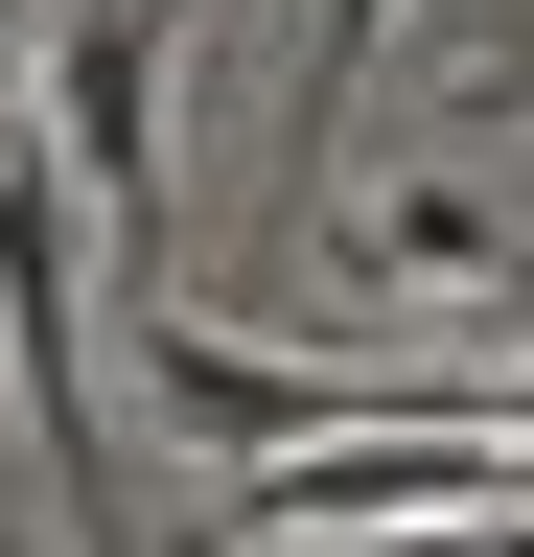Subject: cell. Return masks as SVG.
<instances>
[{"label":"cell","mask_w":534,"mask_h":557,"mask_svg":"<svg viewBox=\"0 0 534 557\" xmlns=\"http://www.w3.org/2000/svg\"><path fill=\"white\" fill-rule=\"evenodd\" d=\"M488 302H511V325H534V233H511V256H488Z\"/></svg>","instance_id":"cell-4"},{"label":"cell","mask_w":534,"mask_h":557,"mask_svg":"<svg viewBox=\"0 0 534 557\" xmlns=\"http://www.w3.org/2000/svg\"><path fill=\"white\" fill-rule=\"evenodd\" d=\"M0 372H24V442H47V511H116V442H94V186L71 163H0Z\"/></svg>","instance_id":"cell-1"},{"label":"cell","mask_w":534,"mask_h":557,"mask_svg":"<svg viewBox=\"0 0 534 557\" xmlns=\"http://www.w3.org/2000/svg\"><path fill=\"white\" fill-rule=\"evenodd\" d=\"M116 325H140V395L186 442H233V465H302V442H372V418H419V395H488V372H280V348H233L186 302H116Z\"/></svg>","instance_id":"cell-2"},{"label":"cell","mask_w":534,"mask_h":557,"mask_svg":"<svg viewBox=\"0 0 534 557\" xmlns=\"http://www.w3.org/2000/svg\"><path fill=\"white\" fill-rule=\"evenodd\" d=\"M464 116H534V47H488V70H464Z\"/></svg>","instance_id":"cell-3"}]
</instances>
